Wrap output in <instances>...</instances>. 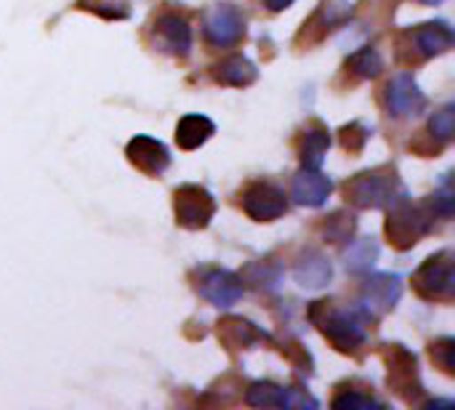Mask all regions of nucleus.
Masks as SVG:
<instances>
[{
    "mask_svg": "<svg viewBox=\"0 0 455 410\" xmlns=\"http://www.w3.org/2000/svg\"><path fill=\"white\" fill-rule=\"evenodd\" d=\"M309 320L315 328L339 350V352H357L368 342V318L360 307H347L339 301H315L309 307Z\"/></svg>",
    "mask_w": 455,
    "mask_h": 410,
    "instance_id": "1",
    "label": "nucleus"
},
{
    "mask_svg": "<svg viewBox=\"0 0 455 410\" xmlns=\"http://www.w3.org/2000/svg\"><path fill=\"white\" fill-rule=\"evenodd\" d=\"M344 195L352 205L357 208H389L395 205L397 200L408 197L400 176L395 168L389 165H381V168H373V171H363L357 176H352L347 184H344Z\"/></svg>",
    "mask_w": 455,
    "mask_h": 410,
    "instance_id": "2",
    "label": "nucleus"
},
{
    "mask_svg": "<svg viewBox=\"0 0 455 410\" xmlns=\"http://www.w3.org/2000/svg\"><path fill=\"white\" fill-rule=\"evenodd\" d=\"M435 213L429 205H419L411 203L408 197L397 200L395 205H389V216H387V237L395 248L405 251L413 248L429 229H432Z\"/></svg>",
    "mask_w": 455,
    "mask_h": 410,
    "instance_id": "3",
    "label": "nucleus"
},
{
    "mask_svg": "<svg viewBox=\"0 0 455 410\" xmlns=\"http://www.w3.org/2000/svg\"><path fill=\"white\" fill-rule=\"evenodd\" d=\"M413 288H416L419 296L427 299V301H448V299H453V253H451V251H440V253L429 256V259L419 267V272L413 275Z\"/></svg>",
    "mask_w": 455,
    "mask_h": 410,
    "instance_id": "4",
    "label": "nucleus"
},
{
    "mask_svg": "<svg viewBox=\"0 0 455 410\" xmlns=\"http://www.w3.org/2000/svg\"><path fill=\"white\" fill-rule=\"evenodd\" d=\"M173 216L184 229H205L216 216V200L200 184H181L173 189Z\"/></svg>",
    "mask_w": 455,
    "mask_h": 410,
    "instance_id": "5",
    "label": "nucleus"
},
{
    "mask_svg": "<svg viewBox=\"0 0 455 410\" xmlns=\"http://www.w3.org/2000/svg\"><path fill=\"white\" fill-rule=\"evenodd\" d=\"M203 35L216 48H229L245 37V16L235 3H213L203 13Z\"/></svg>",
    "mask_w": 455,
    "mask_h": 410,
    "instance_id": "6",
    "label": "nucleus"
},
{
    "mask_svg": "<svg viewBox=\"0 0 455 410\" xmlns=\"http://www.w3.org/2000/svg\"><path fill=\"white\" fill-rule=\"evenodd\" d=\"M192 280H195V291L205 301H211L213 307H221V310L237 304L245 293V283L240 280V275H235L229 269H219V267H200L192 275Z\"/></svg>",
    "mask_w": 455,
    "mask_h": 410,
    "instance_id": "7",
    "label": "nucleus"
},
{
    "mask_svg": "<svg viewBox=\"0 0 455 410\" xmlns=\"http://www.w3.org/2000/svg\"><path fill=\"white\" fill-rule=\"evenodd\" d=\"M240 205L253 221H277L288 211V197L272 181H251L240 192Z\"/></svg>",
    "mask_w": 455,
    "mask_h": 410,
    "instance_id": "8",
    "label": "nucleus"
},
{
    "mask_svg": "<svg viewBox=\"0 0 455 410\" xmlns=\"http://www.w3.org/2000/svg\"><path fill=\"white\" fill-rule=\"evenodd\" d=\"M403 296V277L400 275H371L363 280L360 285V310L368 318H381L387 312H392L397 307Z\"/></svg>",
    "mask_w": 455,
    "mask_h": 410,
    "instance_id": "9",
    "label": "nucleus"
},
{
    "mask_svg": "<svg viewBox=\"0 0 455 410\" xmlns=\"http://www.w3.org/2000/svg\"><path fill=\"white\" fill-rule=\"evenodd\" d=\"M384 99H387L389 115H395V117H416L427 109V96L411 72H397L387 83Z\"/></svg>",
    "mask_w": 455,
    "mask_h": 410,
    "instance_id": "10",
    "label": "nucleus"
},
{
    "mask_svg": "<svg viewBox=\"0 0 455 410\" xmlns=\"http://www.w3.org/2000/svg\"><path fill=\"white\" fill-rule=\"evenodd\" d=\"M152 37L168 56H187L192 51V27L179 13H160L152 24Z\"/></svg>",
    "mask_w": 455,
    "mask_h": 410,
    "instance_id": "11",
    "label": "nucleus"
},
{
    "mask_svg": "<svg viewBox=\"0 0 455 410\" xmlns=\"http://www.w3.org/2000/svg\"><path fill=\"white\" fill-rule=\"evenodd\" d=\"M128 160L147 176H160L171 165V152L160 139L152 136H133L125 147Z\"/></svg>",
    "mask_w": 455,
    "mask_h": 410,
    "instance_id": "12",
    "label": "nucleus"
},
{
    "mask_svg": "<svg viewBox=\"0 0 455 410\" xmlns=\"http://www.w3.org/2000/svg\"><path fill=\"white\" fill-rule=\"evenodd\" d=\"M333 192V181L331 176H325L320 168H307L301 165V171L293 176L291 181V197L299 203V205H307V208H320L325 205V200L331 197Z\"/></svg>",
    "mask_w": 455,
    "mask_h": 410,
    "instance_id": "13",
    "label": "nucleus"
},
{
    "mask_svg": "<svg viewBox=\"0 0 455 410\" xmlns=\"http://www.w3.org/2000/svg\"><path fill=\"white\" fill-rule=\"evenodd\" d=\"M293 277H296V283H299L301 288H307V291H320V288H325V285L333 280V264H331V259H328L323 251L309 248V251H304V253L296 259V264H293Z\"/></svg>",
    "mask_w": 455,
    "mask_h": 410,
    "instance_id": "14",
    "label": "nucleus"
},
{
    "mask_svg": "<svg viewBox=\"0 0 455 410\" xmlns=\"http://www.w3.org/2000/svg\"><path fill=\"white\" fill-rule=\"evenodd\" d=\"M411 45L419 56H440L453 48V27L448 21H427L408 32Z\"/></svg>",
    "mask_w": 455,
    "mask_h": 410,
    "instance_id": "15",
    "label": "nucleus"
},
{
    "mask_svg": "<svg viewBox=\"0 0 455 410\" xmlns=\"http://www.w3.org/2000/svg\"><path fill=\"white\" fill-rule=\"evenodd\" d=\"M389 384L405 398H413L416 392H421L416 358L408 350H403L400 344H395L389 352Z\"/></svg>",
    "mask_w": 455,
    "mask_h": 410,
    "instance_id": "16",
    "label": "nucleus"
},
{
    "mask_svg": "<svg viewBox=\"0 0 455 410\" xmlns=\"http://www.w3.org/2000/svg\"><path fill=\"white\" fill-rule=\"evenodd\" d=\"M296 147H299V160H301V165H307V168H320L323 160H325V155H328V147H331V133H328L325 125L309 123V125L301 131Z\"/></svg>",
    "mask_w": 455,
    "mask_h": 410,
    "instance_id": "17",
    "label": "nucleus"
},
{
    "mask_svg": "<svg viewBox=\"0 0 455 410\" xmlns=\"http://www.w3.org/2000/svg\"><path fill=\"white\" fill-rule=\"evenodd\" d=\"M211 75H213V80L221 83V85L248 88V85L256 83L259 69H256V64L248 61L245 56H227V59H221L219 64H213Z\"/></svg>",
    "mask_w": 455,
    "mask_h": 410,
    "instance_id": "18",
    "label": "nucleus"
},
{
    "mask_svg": "<svg viewBox=\"0 0 455 410\" xmlns=\"http://www.w3.org/2000/svg\"><path fill=\"white\" fill-rule=\"evenodd\" d=\"M216 133V123L205 115H184L176 125V144L181 149H197Z\"/></svg>",
    "mask_w": 455,
    "mask_h": 410,
    "instance_id": "19",
    "label": "nucleus"
},
{
    "mask_svg": "<svg viewBox=\"0 0 455 410\" xmlns=\"http://www.w3.org/2000/svg\"><path fill=\"white\" fill-rule=\"evenodd\" d=\"M379 243L373 237H357L344 248V267L352 275H368L379 261Z\"/></svg>",
    "mask_w": 455,
    "mask_h": 410,
    "instance_id": "20",
    "label": "nucleus"
},
{
    "mask_svg": "<svg viewBox=\"0 0 455 410\" xmlns=\"http://www.w3.org/2000/svg\"><path fill=\"white\" fill-rule=\"evenodd\" d=\"M219 339L229 347V350H248L253 347L259 339H264V334L243 318H224L219 323Z\"/></svg>",
    "mask_w": 455,
    "mask_h": 410,
    "instance_id": "21",
    "label": "nucleus"
},
{
    "mask_svg": "<svg viewBox=\"0 0 455 410\" xmlns=\"http://www.w3.org/2000/svg\"><path fill=\"white\" fill-rule=\"evenodd\" d=\"M251 408H288V390L275 382H253L245 392Z\"/></svg>",
    "mask_w": 455,
    "mask_h": 410,
    "instance_id": "22",
    "label": "nucleus"
},
{
    "mask_svg": "<svg viewBox=\"0 0 455 410\" xmlns=\"http://www.w3.org/2000/svg\"><path fill=\"white\" fill-rule=\"evenodd\" d=\"M352 16V5L347 3V0H323V5H320V11L304 24V27H315V24H320V35H317V40L328 32V29H333L336 24H341V21H347Z\"/></svg>",
    "mask_w": 455,
    "mask_h": 410,
    "instance_id": "23",
    "label": "nucleus"
},
{
    "mask_svg": "<svg viewBox=\"0 0 455 410\" xmlns=\"http://www.w3.org/2000/svg\"><path fill=\"white\" fill-rule=\"evenodd\" d=\"M347 69H349L352 75L363 77V80H373V77L381 75L384 59H381V53H379L373 45H365V48L355 51V53L347 59Z\"/></svg>",
    "mask_w": 455,
    "mask_h": 410,
    "instance_id": "24",
    "label": "nucleus"
},
{
    "mask_svg": "<svg viewBox=\"0 0 455 410\" xmlns=\"http://www.w3.org/2000/svg\"><path fill=\"white\" fill-rule=\"evenodd\" d=\"M240 280L251 283L259 291H275L280 285V267L272 261H256L245 269V275Z\"/></svg>",
    "mask_w": 455,
    "mask_h": 410,
    "instance_id": "25",
    "label": "nucleus"
},
{
    "mask_svg": "<svg viewBox=\"0 0 455 410\" xmlns=\"http://www.w3.org/2000/svg\"><path fill=\"white\" fill-rule=\"evenodd\" d=\"M455 131V107L453 104H445L443 109H437L429 120V133L432 139H437L440 144L451 141Z\"/></svg>",
    "mask_w": 455,
    "mask_h": 410,
    "instance_id": "26",
    "label": "nucleus"
},
{
    "mask_svg": "<svg viewBox=\"0 0 455 410\" xmlns=\"http://www.w3.org/2000/svg\"><path fill=\"white\" fill-rule=\"evenodd\" d=\"M429 355H432V360H435V366H437V368H443L448 376H453V366H455L453 339H437V342H432V344H429Z\"/></svg>",
    "mask_w": 455,
    "mask_h": 410,
    "instance_id": "27",
    "label": "nucleus"
},
{
    "mask_svg": "<svg viewBox=\"0 0 455 410\" xmlns=\"http://www.w3.org/2000/svg\"><path fill=\"white\" fill-rule=\"evenodd\" d=\"M352 232H355V219H352V216L333 213V216L325 221V235H328V240H333V243H344V240H349V237H352Z\"/></svg>",
    "mask_w": 455,
    "mask_h": 410,
    "instance_id": "28",
    "label": "nucleus"
},
{
    "mask_svg": "<svg viewBox=\"0 0 455 410\" xmlns=\"http://www.w3.org/2000/svg\"><path fill=\"white\" fill-rule=\"evenodd\" d=\"M365 141H368V128L363 123H349V125L341 128V144H344V149L363 152Z\"/></svg>",
    "mask_w": 455,
    "mask_h": 410,
    "instance_id": "29",
    "label": "nucleus"
},
{
    "mask_svg": "<svg viewBox=\"0 0 455 410\" xmlns=\"http://www.w3.org/2000/svg\"><path fill=\"white\" fill-rule=\"evenodd\" d=\"M429 208H432V213H435V216H443V219H451V216H453V189H451V184H448V181H445V184L432 195Z\"/></svg>",
    "mask_w": 455,
    "mask_h": 410,
    "instance_id": "30",
    "label": "nucleus"
},
{
    "mask_svg": "<svg viewBox=\"0 0 455 410\" xmlns=\"http://www.w3.org/2000/svg\"><path fill=\"white\" fill-rule=\"evenodd\" d=\"M333 408L368 410V408H381V403H376L371 395H360V392H344V395H339V398L333 400Z\"/></svg>",
    "mask_w": 455,
    "mask_h": 410,
    "instance_id": "31",
    "label": "nucleus"
},
{
    "mask_svg": "<svg viewBox=\"0 0 455 410\" xmlns=\"http://www.w3.org/2000/svg\"><path fill=\"white\" fill-rule=\"evenodd\" d=\"M272 11H285V8H291L296 0H264Z\"/></svg>",
    "mask_w": 455,
    "mask_h": 410,
    "instance_id": "32",
    "label": "nucleus"
},
{
    "mask_svg": "<svg viewBox=\"0 0 455 410\" xmlns=\"http://www.w3.org/2000/svg\"><path fill=\"white\" fill-rule=\"evenodd\" d=\"M419 3H424V5H440L443 0H419Z\"/></svg>",
    "mask_w": 455,
    "mask_h": 410,
    "instance_id": "33",
    "label": "nucleus"
}]
</instances>
